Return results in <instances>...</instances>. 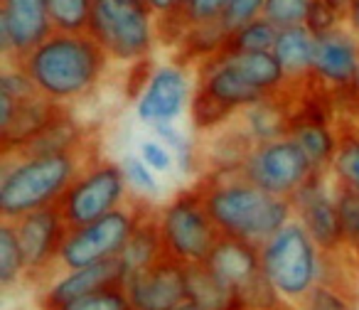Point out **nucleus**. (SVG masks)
I'll return each instance as SVG.
<instances>
[{"label": "nucleus", "mask_w": 359, "mask_h": 310, "mask_svg": "<svg viewBox=\"0 0 359 310\" xmlns=\"http://www.w3.org/2000/svg\"><path fill=\"white\" fill-rule=\"evenodd\" d=\"M226 40H229V35L219 22H202V25H190L185 40L180 42V50H182L185 60L200 65V62L224 52Z\"/></svg>", "instance_id": "nucleus-28"}, {"label": "nucleus", "mask_w": 359, "mask_h": 310, "mask_svg": "<svg viewBox=\"0 0 359 310\" xmlns=\"http://www.w3.org/2000/svg\"><path fill=\"white\" fill-rule=\"evenodd\" d=\"M234 116L231 109H226L224 104L210 96L205 89L195 86V94H192V101H190V119H192V126H195L200 133H212V130H219L229 123Z\"/></svg>", "instance_id": "nucleus-31"}, {"label": "nucleus", "mask_w": 359, "mask_h": 310, "mask_svg": "<svg viewBox=\"0 0 359 310\" xmlns=\"http://www.w3.org/2000/svg\"><path fill=\"white\" fill-rule=\"evenodd\" d=\"M305 25H308L318 37L327 35V32H332L344 25V13L334 11V8L327 6L325 0H313V6H310V11H308V18H305Z\"/></svg>", "instance_id": "nucleus-39"}, {"label": "nucleus", "mask_w": 359, "mask_h": 310, "mask_svg": "<svg viewBox=\"0 0 359 310\" xmlns=\"http://www.w3.org/2000/svg\"><path fill=\"white\" fill-rule=\"evenodd\" d=\"M128 180L121 163L91 161L57 202L67 227H84L126 205Z\"/></svg>", "instance_id": "nucleus-7"}, {"label": "nucleus", "mask_w": 359, "mask_h": 310, "mask_svg": "<svg viewBox=\"0 0 359 310\" xmlns=\"http://www.w3.org/2000/svg\"><path fill=\"white\" fill-rule=\"evenodd\" d=\"M276 37H278V27L269 20V18H256V20L246 22L236 32H231L226 40V50L229 52H273Z\"/></svg>", "instance_id": "nucleus-30"}, {"label": "nucleus", "mask_w": 359, "mask_h": 310, "mask_svg": "<svg viewBox=\"0 0 359 310\" xmlns=\"http://www.w3.org/2000/svg\"><path fill=\"white\" fill-rule=\"evenodd\" d=\"M148 6L153 8V13L158 18H165L182 11V0H148Z\"/></svg>", "instance_id": "nucleus-42"}, {"label": "nucleus", "mask_w": 359, "mask_h": 310, "mask_svg": "<svg viewBox=\"0 0 359 310\" xmlns=\"http://www.w3.org/2000/svg\"><path fill=\"white\" fill-rule=\"evenodd\" d=\"M67 106H60L55 101H50L47 96H42L37 91L30 99L15 101L13 106V116L0 123V140H3V155L18 153L20 148H25L35 135H40L57 116L65 111Z\"/></svg>", "instance_id": "nucleus-19"}, {"label": "nucleus", "mask_w": 359, "mask_h": 310, "mask_svg": "<svg viewBox=\"0 0 359 310\" xmlns=\"http://www.w3.org/2000/svg\"><path fill=\"white\" fill-rule=\"evenodd\" d=\"M84 168V150L3 155V173H0L3 220H18L27 212L57 205Z\"/></svg>", "instance_id": "nucleus-3"}, {"label": "nucleus", "mask_w": 359, "mask_h": 310, "mask_svg": "<svg viewBox=\"0 0 359 310\" xmlns=\"http://www.w3.org/2000/svg\"><path fill=\"white\" fill-rule=\"evenodd\" d=\"M187 298L205 310H241L236 293L224 281L217 278L205 261L187 266Z\"/></svg>", "instance_id": "nucleus-24"}, {"label": "nucleus", "mask_w": 359, "mask_h": 310, "mask_svg": "<svg viewBox=\"0 0 359 310\" xmlns=\"http://www.w3.org/2000/svg\"><path fill=\"white\" fill-rule=\"evenodd\" d=\"M313 6V0H266L264 18H269L276 27L305 25V18Z\"/></svg>", "instance_id": "nucleus-37"}, {"label": "nucleus", "mask_w": 359, "mask_h": 310, "mask_svg": "<svg viewBox=\"0 0 359 310\" xmlns=\"http://www.w3.org/2000/svg\"><path fill=\"white\" fill-rule=\"evenodd\" d=\"M155 138H160L175 155V163H177V170L190 175L195 173L197 168V150H195V143L187 138L182 130L177 128V123H160L153 128Z\"/></svg>", "instance_id": "nucleus-34"}, {"label": "nucleus", "mask_w": 359, "mask_h": 310, "mask_svg": "<svg viewBox=\"0 0 359 310\" xmlns=\"http://www.w3.org/2000/svg\"><path fill=\"white\" fill-rule=\"evenodd\" d=\"M330 173H315L290 197L293 215L308 229L323 254L344 251L342 220H339L337 200H334V182Z\"/></svg>", "instance_id": "nucleus-10"}, {"label": "nucleus", "mask_w": 359, "mask_h": 310, "mask_svg": "<svg viewBox=\"0 0 359 310\" xmlns=\"http://www.w3.org/2000/svg\"><path fill=\"white\" fill-rule=\"evenodd\" d=\"M172 310H205V308H202V305H197L195 300L187 298V300H182V303H180L177 308H172Z\"/></svg>", "instance_id": "nucleus-46"}, {"label": "nucleus", "mask_w": 359, "mask_h": 310, "mask_svg": "<svg viewBox=\"0 0 359 310\" xmlns=\"http://www.w3.org/2000/svg\"><path fill=\"white\" fill-rule=\"evenodd\" d=\"M197 187L222 234L239 236L256 246H264L295 217L288 197L264 192L244 170H210Z\"/></svg>", "instance_id": "nucleus-2"}, {"label": "nucleus", "mask_w": 359, "mask_h": 310, "mask_svg": "<svg viewBox=\"0 0 359 310\" xmlns=\"http://www.w3.org/2000/svg\"><path fill=\"white\" fill-rule=\"evenodd\" d=\"M264 274L288 303L298 305L323 276V251L298 220H290L261 246Z\"/></svg>", "instance_id": "nucleus-5"}, {"label": "nucleus", "mask_w": 359, "mask_h": 310, "mask_svg": "<svg viewBox=\"0 0 359 310\" xmlns=\"http://www.w3.org/2000/svg\"><path fill=\"white\" fill-rule=\"evenodd\" d=\"M334 200H337L339 220H342L344 254L352 256L354 264L359 266V192L334 182Z\"/></svg>", "instance_id": "nucleus-32"}, {"label": "nucleus", "mask_w": 359, "mask_h": 310, "mask_svg": "<svg viewBox=\"0 0 359 310\" xmlns=\"http://www.w3.org/2000/svg\"><path fill=\"white\" fill-rule=\"evenodd\" d=\"M280 310H293V303H288L285 308H280Z\"/></svg>", "instance_id": "nucleus-48"}, {"label": "nucleus", "mask_w": 359, "mask_h": 310, "mask_svg": "<svg viewBox=\"0 0 359 310\" xmlns=\"http://www.w3.org/2000/svg\"><path fill=\"white\" fill-rule=\"evenodd\" d=\"M121 168H123V173H126L128 187H133L138 195L148 197V200L160 195V182L155 180V170L140 158V155H126L123 161H121Z\"/></svg>", "instance_id": "nucleus-36"}, {"label": "nucleus", "mask_w": 359, "mask_h": 310, "mask_svg": "<svg viewBox=\"0 0 359 310\" xmlns=\"http://www.w3.org/2000/svg\"><path fill=\"white\" fill-rule=\"evenodd\" d=\"M315 47H318V35L308 25H293L278 30L273 55L283 67L290 86H300L310 79L315 62Z\"/></svg>", "instance_id": "nucleus-21"}, {"label": "nucleus", "mask_w": 359, "mask_h": 310, "mask_svg": "<svg viewBox=\"0 0 359 310\" xmlns=\"http://www.w3.org/2000/svg\"><path fill=\"white\" fill-rule=\"evenodd\" d=\"M229 0H187L182 13L190 20V25H202V22H217Z\"/></svg>", "instance_id": "nucleus-41"}, {"label": "nucleus", "mask_w": 359, "mask_h": 310, "mask_svg": "<svg viewBox=\"0 0 359 310\" xmlns=\"http://www.w3.org/2000/svg\"><path fill=\"white\" fill-rule=\"evenodd\" d=\"M197 86L205 89L210 96H215L219 104H224L226 109H231L234 114L244 111L246 106L261 101L264 94L261 89H256L239 69L229 62V57L224 52L210 57V60L197 65Z\"/></svg>", "instance_id": "nucleus-17"}, {"label": "nucleus", "mask_w": 359, "mask_h": 310, "mask_svg": "<svg viewBox=\"0 0 359 310\" xmlns=\"http://www.w3.org/2000/svg\"><path fill=\"white\" fill-rule=\"evenodd\" d=\"M192 94L195 89L182 62L158 65L148 72L143 89L135 96V116L150 128L160 123H175L190 109Z\"/></svg>", "instance_id": "nucleus-11"}, {"label": "nucleus", "mask_w": 359, "mask_h": 310, "mask_svg": "<svg viewBox=\"0 0 359 310\" xmlns=\"http://www.w3.org/2000/svg\"><path fill=\"white\" fill-rule=\"evenodd\" d=\"M330 175L334 182L359 192V135L354 133L349 121H339V145Z\"/></svg>", "instance_id": "nucleus-27"}, {"label": "nucleus", "mask_w": 359, "mask_h": 310, "mask_svg": "<svg viewBox=\"0 0 359 310\" xmlns=\"http://www.w3.org/2000/svg\"><path fill=\"white\" fill-rule=\"evenodd\" d=\"M94 0H47L55 30L84 32L89 27V15Z\"/></svg>", "instance_id": "nucleus-33"}, {"label": "nucleus", "mask_w": 359, "mask_h": 310, "mask_svg": "<svg viewBox=\"0 0 359 310\" xmlns=\"http://www.w3.org/2000/svg\"><path fill=\"white\" fill-rule=\"evenodd\" d=\"M185 3H187V0H182V8H185Z\"/></svg>", "instance_id": "nucleus-49"}, {"label": "nucleus", "mask_w": 359, "mask_h": 310, "mask_svg": "<svg viewBox=\"0 0 359 310\" xmlns=\"http://www.w3.org/2000/svg\"><path fill=\"white\" fill-rule=\"evenodd\" d=\"M55 32L47 0H0V55L20 62Z\"/></svg>", "instance_id": "nucleus-12"}, {"label": "nucleus", "mask_w": 359, "mask_h": 310, "mask_svg": "<svg viewBox=\"0 0 359 310\" xmlns=\"http://www.w3.org/2000/svg\"><path fill=\"white\" fill-rule=\"evenodd\" d=\"M349 123H352V128H354V133H357L359 135V114L357 116H349Z\"/></svg>", "instance_id": "nucleus-47"}, {"label": "nucleus", "mask_w": 359, "mask_h": 310, "mask_svg": "<svg viewBox=\"0 0 359 310\" xmlns=\"http://www.w3.org/2000/svg\"><path fill=\"white\" fill-rule=\"evenodd\" d=\"M160 256H165L163 236H160V217L158 212L140 207V215L135 220V227L126 241L123 251H121V259H123L126 271L130 276L140 269H148Z\"/></svg>", "instance_id": "nucleus-22"}, {"label": "nucleus", "mask_w": 359, "mask_h": 310, "mask_svg": "<svg viewBox=\"0 0 359 310\" xmlns=\"http://www.w3.org/2000/svg\"><path fill=\"white\" fill-rule=\"evenodd\" d=\"M50 310H135V308L130 305L123 285H114V288L79 295V298L69 300V303H62Z\"/></svg>", "instance_id": "nucleus-35"}, {"label": "nucleus", "mask_w": 359, "mask_h": 310, "mask_svg": "<svg viewBox=\"0 0 359 310\" xmlns=\"http://www.w3.org/2000/svg\"><path fill=\"white\" fill-rule=\"evenodd\" d=\"M229 62L264 94H280L288 91L290 81L285 76L280 62L273 52H229L224 50Z\"/></svg>", "instance_id": "nucleus-23"}, {"label": "nucleus", "mask_w": 359, "mask_h": 310, "mask_svg": "<svg viewBox=\"0 0 359 310\" xmlns=\"http://www.w3.org/2000/svg\"><path fill=\"white\" fill-rule=\"evenodd\" d=\"M347 94H349V99L354 101V109L349 116H357L359 114V65H357V74H354V81H352V89H349Z\"/></svg>", "instance_id": "nucleus-44"}, {"label": "nucleus", "mask_w": 359, "mask_h": 310, "mask_svg": "<svg viewBox=\"0 0 359 310\" xmlns=\"http://www.w3.org/2000/svg\"><path fill=\"white\" fill-rule=\"evenodd\" d=\"M86 32L111 62L128 67L150 60L160 42L158 15L148 0H94Z\"/></svg>", "instance_id": "nucleus-4"}, {"label": "nucleus", "mask_w": 359, "mask_h": 310, "mask_svg": "<svg viewBox=\"0 0 359 310\" xmlns=\"http://www.w3.org/2000/svg\"><path fill=\"white\" fill-rule=\"evenodd\" d=\"M158 217L165 256H172L185 266L202 264L222 234L207 212L205 197L197 185L177 192Z\"/></svg>", "instance_id": "nucleus-6"}, {"label": "nucleus", "mask_w": 359, "mask_h": 310, "mask_svg": "<svg viewBox=\"0 0 359 310\" xmlns=\"http://www.w3.org/2000/svg\"><path fill=\"white\" fill-rule=\"evenodd\" d=\"M69 150H84V130L74 121L69 111H62L40 135L30 140L18 153H69Z\"/></svg>", "instance_id": "nucleus-26"}, {"label": "nucleus", "mask_w": 359, "mask_h": 310, "mask_svg": "<svg viewBox=\"0 0 359 310\" xmlns=\"http://www.w3.org/2000/svg\"><path fill=\"white\" fill-rule=\"evenodd\" d=\"M18 65L30 74L42 96L69 109L104 81L111 57L86 30H55Z\"/></svg>", "instance_id": "nucleus-1"}, {"label": "nucleus", "mask_w": 359, "mask_h": 310, "mask_svg": "<svg viewBox=\"0 0 359 310\" xmlns=\"http://www.w3.org/2000/svg\"><path fill=\"white\" fill-rule=\"evenodd\" d=\"M344 25L359 37V0H352V3H349L347 13H344Z\"/></svg>", "instance_id": "nucleus-43"}, {"label": "nucleus", "mask_w": 359, "mask_h": 310, "mask_svg": "<svg viewBox=\"0 0 359 310\" xmlns=\"http://www.w3.org/2000/svg\"><path fill=\"white\" fill-rule=\"evenodd\" d=\"M27 274V261L22 254L18 229L13 220H3L0 224V288L8 290Z\"/></svg>", "instance_id": "nucleus-29"}, {"label": "nucleus", "mask_w": 359, "mask_h": 310, "mask_svg": "<svg viewBox=\"0 0 359 310\" xmlns=\"http://www.w3.org/2000/svg\"><path fill=\"white\" fill-rule=\"evenodd\" d=\"M138 155L153 168L155 173H170L175 166H177L172 150H170L160 138H145L138 148Z\"/></svg>", "instance_id": "nucleus-40"}, {"label": "nucleus", "mask_w": 359, "mask_h": 310, "mask_svg": "<svg viewBox=\"0 0 359 310\" xmlns=\"http://www.w3.org/2000/svg\"><path fill=\"white\" fill-rule=\"evenodd\" d=\"M138 215L140 207L123 205L101 220L69 229L60 251V266L65 271H76L121 256Z\"/></svg>", "instance_id": "nucleus-9"}, {"label": "nucleus", "mask_w": 359, "mask_h": 310, "mask_svg": "<svg viewBox=\"0 0 359 310\" xmlns=\"http://www.w3.org/2000/svg\"><path fill=\"white\" fill-rule=\"evenodd\" d=\"M298 310H359V290L354 283L342 278L337 266V278L323 266L318 285L298 303Z\"/></svg>", "instance_id": "nucleus-25"}, {"label": "nucleus", "mask_w": 359, "mask_h": 310, "mask_svg": "<svg viewBox=\"0 0 359 310\" xmlns=\"http://www.w3.org/2000/svg\"><path fill=\"white\" fill-rule=\"evenodd\" d=\"M290 111H293V96L288 89L280 94H269L256 104L246 106L244 111H239V123L254 138V143H264L288 135Z\"/></svg>", "instance_id": "nucleus-20"}, {"label": "nucleus", "mask_w": 359, "mask_h": 310, "mask_svg": "<svg viewBox=\"0 0 359 310\" xmlns=\"http://www.w3.org/2000/svg\"><path fill=\"white\" fill-rule=\"evenodd\" d=\"M264 6H266V0H229L217 22L224 27L226 35H231V32H236L239 27H244L246 22L264 15Z\"/></svg>", "instance_id": "nucleus-38"}, {"label": "nucleus", "mask_w": 359, "mask_h": 310, "mask_svg": "<svg viewBox=\"0 0 359 310\" xmlns=\"http://www.w3.org/2000/svg\"><path fill=\"white\" fill-rule=\"evenodd\" d=\"M241 170L264 192L288 200L310 175L318 173L305 150L290 135L256 143L246 155Z\"/></svg>", "instance_id": "nucleus-8"}, {"label": "nucleus", "mask_w": 359, "mask_h": 310, "mask_svg": "<svg viewBox=\"0 0 359 310\" xmlns=\"http://www.w3.org/2000/svg\"><path fill=\"white\" fill-rule=\"evenodd\" d=\"M205 264L215 271L217 278H222L234 290L236 298L266 276L264 264H261V246L229 234H219Z\"/></svg>", "instance_id": "nucleus-16"}, {"label": "nucleus", "mask_w": 359, "mask_h": 310, "mask_svg": "<svg viewBox=\"0 0 359 310\" xmlns=\"http://www.w3.org/2000/svg\"><path fill=\"white\" fill-rule=\"evenodd\" d=\"M126 276H128V271H126V264L121 256L106 259L94 266H86V269L67 271V276L57 278L55 283H52V288L45 293V298H42V310L57 308V305L69 303V300L79 298V295H86V293H94V290L123 285Z\"/></svg>", "instance_id": "nucleus-18"}, {"label": "nucleus", "mask_w": 359, "mask_h": 310, "mask_svg": "<svg viewBox=\"0 0 359 310\" xmlns=\"http://www.w3.org/2000/svg\"><path fill=\"white\" fill-rule=\"evenodd\" d=\"M359 65V37L347 25L318 37L310 84L327 94H344L352 89Z\"/></svg>", "instance_id": "nucleus-15"}, {"label": "nucleus", "mask_w": 359, "mask_h": 310, "mask_svg": "<svg viewBox=\"0 0 359 310\" xmlns=\"http://www.w3.org/2000/svg\"><path fill=\"white\" fill-rule=\"evenodd\" d=\"M325 3H327V6H332L334 11L347 13V8H349V3H352V0H325Z\"/></svg>", "instance_id": "nucleus-45"}, {"label": "nucleus", "mask_w": 359, "mask_h": 310, "mask_svg": "<svg viewBox=\"0 0 359 310\" xmlns=\"http://www.w3.org/2000/svg\"><path fill=\"white\" fill-rule=\"evenodd\" d=\"M123 290L135 310H172L187 300V266L160 256L148 269L126 276Z\"/></svg>", "instance_id": "nucleus-13"}, {"label": "nucleus", "mask_w": 359, "mask_h": 310, "mask_svg": "<svg viewBox=\"0 0 359 310\" xmlns=\"http://www.w3.org/2000/svg\"><path fill=\"white\" fill-rule=\"evenodd\" d=\"M13 222H15L18 239H20L22 254L27 261V276L45 274L52 264H60L62 244L69 231L60 205L27 212Z\"/></svg>", "instance_id": "nucleus-14"}]
</instances>
